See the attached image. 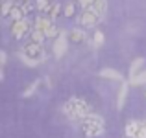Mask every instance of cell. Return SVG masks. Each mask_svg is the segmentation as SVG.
I'll return each instance as SVG.
<instances>
[{"mask_svg":"<svg viewBox=\"0 0 146 138\" xmlns=\"http://www.w3.org/2000/svg\"><path fill=\"white\" fill-rule=\"evenodd\" d=\"M78 4L82 9H89V7L94 6V0H78Z\"/></svg>","mask_w":146,"mask_h":138,"instance_id":"484cf974","label":"cell"},{"mask_svg":"<svg viewBox=\"0 0 146 138\" xmlns=\"http://www.w3.org/2000/svg\"><path fill=\"white\" fill-rule=\"evenodd\" d=\"M126 138H137V136H126Z\"/></svg>","mask_w":146,"mask_h":138,"instance_id":"f1b7e54d","label":"cell"},{"mask_svg":"<svg viewBox=\"0 0 146 138\" xmlns=\"http://www.w3.org/2000/svg\"><path fill=\"white\" fill-rule=\"evenodd\" d=\"M52 0H35V9L37 11H50V7H52Z\"/></svg>","mask_w":146,"mask_h":138,"instance_id":"2e32d148","label":"cell"},{"mask_svg":"<svg viewBox=\"0 0 146 138\" xmlns=\"http://www.w3.org/2000/svg\"><path fill=\"white\" fill-rule=\"evenodd\" d=\"M39 83H41V81H39V79H37V81H33V83H32V85H30V87H28V89H26L24 92H22V96H24V98H28V96H32V94H33V92H35V89H37V87H39Z\"/></svg>","mask_w":146,"mask_h":138,"instance_id":"d4e9b609","label":"cell"},{"mask_svg":"<svg viewBox=\"0 0 146 138\" xmlns=\"http://www.w3.org/2000/svg\"><path fill=\"white\" fill-rule=\"evenodd\" d=\"M102 18L104 17L98 13L96 9H94V7H89V9H83V13L78 17V22L82 26H85V28H94Z\"/></svg>","mask_w":146,"mask_h":138,"instance_id":"3957f363","label":"cell"},{"mask_svg":"<svg viewBox=\"0 0 146 138\" xmlns=\"http://www.w3.org/2000/svg\"><path fill=\"white\" fill-rule=\"evenodd\" d=\"M59 13H61V4H59V2H54L52 7H50V11H48V17L54 20V18L59 17Z\"/></svg>","mask_w":146,"mask_h":138,"instance_id":"ffe728a7","label":"cell"},{"mask_svg":"<svg viewBox=\"0 0 146 138\" xmlns=\"http://www.w3.org/2000/svg\"><path fill=\"white\" fill-rule=\"evenodd\" d=\"M54 24V20L50 17H44V15H39V17L35 18V22H33V28L35 30H41V32H46L50 26Z\"/></svg>","mask_w":146,"mask_h":138,"instance_id":"ba28073f","label":"cell"},{"mask_svg":"<svg viewBox=\"0 0 146 138\" xmlns=\"http://www.w3.org/2000/svg\"><path fill=\"white\" fill-rule=\"evenodd\" d=\"M19 4H21V7L24 9V13H26V15H30V13L33 11V7H35L32 2H30V0H22V2H19Z\"/></svg>","mask_w":146,"mask_h":138,"instance_id":"cb8c5ba5","label":"cell"},{"mask_svg":"<svg viewBox=\"0 0 146 138\" xmlns=\"http://www.w3.org/2000/svg\"><path fill=\"white\" fill-rule=\"evenodd\" d=\"M143 66H144V59H143V57H137V59L131 63V66H129V78L135 76V74H139Z\"/></svg>","mask_w":146,"mask_h":138,"instance_id":"9a60e30c","label":"cell"},{"mask_svg":"<svg viewBox=\"0 0 146 138\" xmlns=\"http://www.w3.org/2000/svg\"><path fill=\"white\" fill-rule=\"evenodd\" d=\"M67 48H68V35L67 32H61L57 39H54V55L59 59L67 53Z\"/></svg>","mask_w":146,"mask_h":138,"instance_id":"5b68a950","label":"cell"},{"mask_svg":"<svg viewBox=\"0 0 146 138\" xmlns=\"http://www.w3.org/2000/svg\"><path fill=\"white\" fill-rule=\"evenodd\" d=\"M44 33H46V39H57L61 32H59V28H57L56 24H52V26H50V28H48Z\"/></svg>","mask_w":146,"mask_h":138,"instance_id":"44dd1931","label":"cell"},{"mask_svg":"<svg viewBox=\"0 0 146 138\" xmlns=\"http://www.w3.org/2000/svg\"><path fill=\"white\" fill-rule=\"evenodd\" d=\"M104 41H106V37H104V33H102V32H98V30H96V32H94V35H93V44H94V46L98 48V46H102V44H104Z\"/></svg>","mask_w":146,"mask_h":138,"instance_id":"7402d4cb","label":"cell"},{"mask_svg":"<svg viewBox=\"0 0 146 138\" xmlns=\"http://www.w3.org/2000/svg\"><path fill=\"white\" fill-rule=\"evenodd\" d=\"M68 41H72L74 44H82V43H85V41H87V33H85V30H82V28H72V30H70V33H68Z\"/></svg>","mask_w":146,"mask_h":138,"instance_id":"52a82bcc","label":"cell"},{"mask_svg":"<svg viewBox=\"0 0 146 138\" xmlns=\"http://www.w3.org/2000/svg\"><path fill=\"white\" fill-rule=\"evenodd\" d=\"M93 7L104 17V15H106V11H107V0H94V6Z\"/></svg>","mask_w":146,"mask_h":138,"instance_id":"ac0fdd59","label":"cell"},{"mask_svg":"<svg viewBox=\"0 0 146 138\" xmlns=\"http://www.w3.org/2000/svg\"><path fill=\"white\" fill-rule=\"evenodd\" d=\"M6 61H7V53L2 52V53H0V63H2V68L6 66Z\"/></svg>","mask_w":146,"mask_h":138,"instance_id":"83f0119b","label":"cell"},{"mask_svg":"<svg viewBox=\"0 0 146 138\" xmlns=\"http://www.w3.org/2000/svg\"><path fill=\"white\" fill-rule=\"evenodd\" d=\"M82 129H83V135L89 136V138H96L100 135H104V129H106V122H104L102 116L91 112L89 116H85L82 120Z\"/></svg>","mask_w":146,"mask_h":138,"instance_id":"7a4b0ae2","label":"cell"},{"mask_svg":"<svg viewBox=\"0 0 146 138\" xmlns=\"http://www.w3.org/2000/svg\"><path fill=\"white\" fill-rule=\"evenodd\" d=\"M126 98H128V83H122L120 89H118V94H117V109H124V103H126Z\"/></svg>","mask_w":146,"mask_h":138,"instance_id":"9c48e42d","label":"cell"},{"mask_svg":"<svg viewBox=\"0 0 146 138\" xmlns=\"http://www.w3.org/2000/svg\"><path fill=\"white\" fill-rule=\"evenodd\" d=\"M21 52L26 53L28 57H33V59H37V61H44V59H46V52L43 50V44H37V43H33V41L26 43L24 46H22Z\"/></svg>","mask_w":146,"mask_h":138,"instance_id":"277c9868","label":"cell"},{"mask_svg":"<svg viewBox=\"0 0 146 138\" xmlns=\"http://www.w3.org/2000/svg\"><path fill=\"white\" fill-rule=\"evenodd\" d=\"M137 138H146V122H141L139 133H137Z\"/></svg>","mask_w":146,"mask_h":138,"instance_id":"4316f807","label":"cell"},{"mask_svg":"<svg viewBox=\"0 0 146 138\" xmlns=\"http://www.w3.org/2000/svg\"><path fill=\"white\" fill-rule=\"evenodd\" d=\"M9 18H11V20H21V18H26V13H24V9H22V7H21V4H15V6H13V9H11V13H9Z\"/></svg>","mask_w":146,"mask_h":138,"instance_id":"7c38bea8","label":"cell"},{"mask_svg":"<svg viewBox=\"0 0 146 138\" xmlns=\"http://www.w3.org/2000/svg\"><path fill=\"white\" fill-rule=\"evenodd\" d=\"M19 57H21V61H22V63H24V64H28V66H37V64H39L41 63V61H37V59H33V57H28V55H26V53H19Z\"/></svg>","mask_w":146,"mask_h":138,"instance_id":"d6986e66","label":"cell"},{"mask_svg":"<svg viewBox=\"0 0 146 138\" xmlns=\"http://www.w3.org/2000/svg\"><path fill=\"white\" fill-rule=\"evenodd\" d=\"M63 112L70 120H83L85 116L91 114V105L82 98H70L63 105Z\"/></svg>","mask_w":146,"mask_h":138,"instance_id":"6da1fadb","label":"cell"},{"mask_svg":"<svg viewBox=\"0 0 146 138\" xmlns=\"http://www.w3.org/2000/svg\"><path fill=\"white\" fill-rule=\"evenodd\" d=\"M144 83H146V70H141L139 74H135V76L129 78V85H133V87L144 85Z\"/></svg>","mask_w":146,"mask_h":138,"instance_id":"5bb4252c","label":"cell"},{"mask_svg":"<svg viewBox=\"0 0 146 138\" xmlns=\"http://www.w3.org/2000/svg\"><path fill=\"white\" fill-rule=\"evenodd\" d=\"M74 11H76L74 2H68L67 6L63 7V15H65V17H74Z\"/></svg>","mask_w":146,"mask_h":138,"instance_id":"603a6c76","label":"cell"},{"mask_svg":"<svg viewBox=\"0 0 146 138\" xmlns=\"http://www.w3.org/2000/svg\"><path fill=\"white\" fill-rule=\"evenodd\" d=\"M15 0H4L2 2V15L4 17H9V13H11V9H13V6H15Z\"/></svg>","mask_w":146,"mask_h":138,"instance_id":"e0dca14e","label":"cell"},{"mask_svg":"<svg viewBox=\"0 0 146 138\" xmlns=\"http://www.w3.org/2000/svg\"><path fill=\"white\" fill-rule=\"evenodd\" d=\"M11 33L15 35V39H22L26 33H30V22H28V18L15 20L13 26H11Z\"/></svg>","mask_w":146,"mask_h":138,"instance_id":"8992f818","label":"cell"},{"mask_svg":"<svg viewBox=\"0 0 146 138\" xmlns=\"http://www.w3.org/2000/svg\"><path fill=\"white\" fill-rule=\"evenodd\" d=\"M100 76L106 79H115V81H122V74L115 68H102L100 70Z\"/></svg>","mask_w":146,"mask_h":138,"instance_id":"30bf717a","label":"cell"},{"mask_svg":"<svg viewBox=\"0 0 146 138\" xmlns=\"http://www.w3.org/2000/svg\"><path fill=\"white\" fill-rule=\"evenodd\" d=\"M139 127H141V122L129 120L128 124H126V136H137V133H139Z\"/></svg>","mask_w":146,"mask_h":138,"instance_id":"8fae6325","label":"cell"},{"mask_svg":"<svg viewBox=\"0 0 146 138\" xmlns=\"http://www.w3.org/2000/svg\"><path fill=\"white\" fill-rule=\"evenodd\" d=\"M44 39H46V33L41 32V30H35V28H33L32 32H30V41H33V43L43 44V43H44Z\"/></svg>","mask_w":146,"mask_h":138,"instance_id":"4fadbf2b","label":"cell"}]
</instances>
